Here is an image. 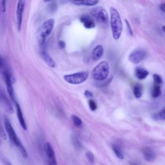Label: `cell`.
I'll use <instances>...</instances> for the list:
<instances>
[{
	"label": "cell",
	"mask_w": 165,
	"mask_h": 165,
	"mask_svg": "<svg viewBox=\"0 0 165 165\" xmlns=\"http://www.w3.org/2000/svg\"><path fill=\"white\" fill-rule=\"evenodd\" d=\"M4 125H5L6 134L9 137V139H10V140L11 141V142L15 146H16V147L17 148L18 150H19V151L20 152V153H21L24 158H28V154H27V152L23 144H22L19 137H18V136L17 135V134L15 132L11 121H9L8 119L6 117H5L4 120Z\"/></svg>",
	"instance_id": "cell-1"
},
{
	"label": "cell",
	"mask_w": 165,
	"mask_h": 165,
	"mask_svg": "<svg viewBox=\"0 0 165 165\" xmlns=\"http://www.w3.org/2000/svg\"><path fill=\"white\" fill-rule=\"evenodd\" d=\"M111 27L113 38L116 40L120 38L123 31V23L120 13L116 8L111 7Z\"/></svg>",
	"instance_id": "cell-2"
},
{
	"label": "cell",
	"mask_w": 165,
	"mask_h": 165,
	"mask_svg": "<svg viewBox=\"0 0 165 165\" xmlns=\"http://www.w3.org/2000/svg\"><path fill=\"white\" fill-rule=\"evenodd\" d=\"M55 25V20L50 18L44 21L40 26L38 33V41L40 47H44L47 38L52 33Z\"/></svg>",
	"instance_id": "cell-3"
},
{
	"label": "cell",
	"mask_w": 165,
	"mask_h": 165,
	"mask_svg": "<svg viewBox=\"0 0 165 165\" xmlns=\"http://www.w3.org/2000/svg\"><path fill=\"white\" fill-rule=\"evenodd\" d=\"M109 72L108 63L106 61H102L94 67L92 72V76L96 81H103L108 78Z\"/></svg>",
	"instance_id": "cell-4"
},
{
	"label": "cell",
	"mask_w": 165,
	"mask_h": 165,
	"mask_svg": "<svg viewBox=\"0 0 165 165\" xmlns=\"http://www.w3.org/2000/svg\"><path fill=\"white\" fill-rule=\"evenodd\" d=\"M88 72L82 71L74 73L72 74H67L63 76L64 79L68 83L71 85H79L84 82L88 78Z\"/></svg>",
	"instance_id": "cell-5"
},
{
	"label": "cell",
	"mask_w": 165,
	"mask_h": 165,
	"mask_svg": "<svg viewBox=\"0 0 165 165\" xmlns=\"http://www.w3.org/2000/svg\"><path fill=\"white\" fill-rule=\"evenodd\" d=\"M92 17L100 23H105L108 21V15L105 8L101 7H97L90 11Z\"/></svg>",
	"instance_id": "cell-6"
},
{
	"label": "cell",
	"mask_w": 165,
	"mask_h": 165,
	"mask_svg": "<svg viewBox=\"0 0 165 165\" xmlns=\"http://www.w3.org/2000/svg\"><path fill=\"white\" fill-rule=\"evenodd\" d=\"M26 2L24 0H20L17 2L16 7V22L17 31L20 32L23 23V16L24 9L25 7Z\"/></svg>",
	"instance_id": "cell-7"
},
{
	"label": "cell",
	"mask_w": 165,
	"mask_h": 165,
	"mask_svg": "<svg viewBox=\"0 0 165 165\" xmlns=\"http://www.w3.org/2000/svg\"><path fill=\"white\" fill-rule=\"evenodd\" d=\"M44 151L47 155L48 165H58L54 150L50 143H46L44 145Z\"/></svg>",
	"instance_id": "cell-8"
},
{
	"label": "cell",
	"mask_w": 165,
	"mask_h": 165,
	"mask_svg": "<svg viewBox=\"0 0 165 165\" xmlns=\"http://www.w3.org/2000/svg\"><path fill=\"white\" fill-rule=\"evenodd\" d=\"M0 104L4 108L5 111L9 114H14V109L12 104L11 103L10 100L5 95L4 91L0 89Z\"/></svg>",
	"instance_id": "cell-9"
},
{
	"label": "cell",
	"mask_w": 165,
	"mask_h": 165,
	"mask_svg": "<svg viewBox=\"0 0 165 165\" xmlns=\"http://www.w3.org/2000/svg\"><path fill=\"white\" fill-rule=\"evenodd\" d=\"M146 52L143 50H136L128 56V60L134 64H138L146 57Z\"/></svg>",
	"instance_id": "cell-10"
},
{
	"label": "cell",
	"mask_w": 165,
	"mask_h": 165,
	"mask_svg": "<svg viewBox=\"0 0 165 165\" xmlns=\"http://www.w3.org/2000/svg\"><path fill=\"white\" fill-rule=\"evenodd\" d=\"M41 48V56L45 63L47 64V65L52 68H56L57 64L53 58L50 56L49 54L47 52V51L45 49V47H42Z\"/></svg>",
	"instance_id": "cell-11"
},
{
	"label": "cell",
	"mask_w": 165,
	"mask_h": 165,
	"mask_svg": "<svg viewBox=\"0 0 165 165\" xmlns=\"http://www.w3.org/2000/svg\"><path fill=\"white\" fill-rule=\"evenodd\" d=\"M14 103V105H15V107H16V111L17 120H18V121H19V123H20V126H21V128H23V129L24 130H27V126H26V123L21 108L20 104L18 103V102L17 101Z\"/></svg>",
	"instance_id": "cell-12"
},
{
	"label": "cell",
	"mask_w": 165,
	"mask_h": 165,
	"mask_svg": "<svg viewBox=\"0 0 165 165\" xmlns=\"http://www.w3.org/2000/svg\"><path fill=\"white\" fill-rule=\"evenodd\" d=\"M80 21L82 24H83L85 28L88 29H93L96 26V23L94 22L93 17L90 16L85 15L81 16L80 18Z\"/></svg>",
	"instance_id": "cell-13"
},
{
	"label": "cell",
	"mask_w": 165,
	"mask_h": 165,
	"mask_svg": "<svg viewBox=\"0 0 165 165\" xmlns=\"http://www.w3.org/2000/svg\"><path fill=\"white\" fill-rule=\"evenodd\" d=\"M143 154L144 159L148 162H152L156 158V154L150 147H144L143 148Z\"/></svg>",
	"instance_id": "cell-14"
},
{
	"label": "cell",
	"mask_w": 165,
	"mask_h": 165,
	"mask_svg": "<svg viewBox=\"0 0 165 165\" xmlns=\"http://www.w3.org/2000/svg\"><path fill=\"white\" fill-rule=\"evenodd\" d=\"M103 52H104V49L103 46L101 45H97L96 47L94 49L93 51H92V58L94 61H97L98 59H99L103 56Z\"/></svg>",
	"instance_id": "cell-15"
},
{
	"label": "cell",
	"mask_w": 165,
	"mask_h": 165,
	"mask_svg": "<svg viewBox=\"0 0 165 165\" xmlns=\"http://www.w3.org/2000/svg\"><path fill=\"white\" fill-rule=\"evenodd\" d=\"M72 3L76 5H83V6H94L96 5L99 2L97 0H80V1H72Z\"/></svg>",
	"instance_id": "cell-16"
},
{
	"label": "cell",
	"mask_w": 165,
	"mask_h": 165,
	"mask_svg": "<svg viewBox=\"0 0 165 165\" xmlns=\"http://www.w3.org/2000/svg\"><path fill=\"white\" fill-rule=\"evenodd\" d=\"M149 72L144 68L137 67L135 68V76L139 80H143L147 78Z\"/></svg>",
	"instance_id": "cell-17"
},
{
	"label": "cell",
	"mask_w": 165,
	"mask_h": 165,
	"mask_svg": "<svg viewBox=\"0 0 165 165\" xmlns=\"http://www.w3.org/2000/svg\"><path fill=\"white\" fill-rule=\"evenodd\" d=\"M112 148L114 153L116 154V155L119 159H124V155H123L121 148H120V146L117 145L116 144H112Z\"/></svg>",
	"instance_id": "cell-18"
},
{
	"label": "cell",
	"mask_w": 165,
	"mask_h": 165,
	"mask_svg": "<svg viewBox=\"0 0 165 165\" xmlns=\"http://www.w3.org/2000/svg\"><path fill=\"white\" fill-rule=\"evenodd\" d=\"M143 94V87L140 84H137L134 88V94L136 98H140Z\"/></svg>",
	"instance_id": "cell-19"
},
{
	"label": "cell",
	"mask_w": 165,
	"mask_h": 165,
	"mask_svg": "<svg viewBox=\"0 0 165 165\" xmlns=\"http://www.w3.org/2000/svg\"><path fill=\"white\" fill-rule=\"evenodd\" d=\"M161 94V90L159 85H154L152 90V96L154 98H157L160 96Z\"/></svg>",
	"instance_id": "cell-20"
},
{
	"label": "cell",
	"mask_w": 165,
	"mask_h": 165,
	"mask_svg": "<svg viewBox=\"0 0 165 165\" xmlns=\"http://www.w3.org/2000/svg\"><path fill=\"white\" fill-rule=\"evenodd\" d=\"M71 117H72V120L73 121V123H74V125L76 127H81L82 126V122L81 119L78 116H77L76 115H72Z\"/></svg>",
	"instance_id": "cell-21"
},
{
	"label": "cell",
	"mask_w": 165,
	"mask_h": 165,
	"mask_svg": "<svg viewBox=\"0 0 165 165\" xmlns=\"http://www.w3.org/2000/svg\"><path fill=\"white\" fill-rule=\"evenodd\" d=\"M153 81L155 82V85H161L163 83L162 78L159 74H153Z\"/></svg>",
	"instance_id": "cell-22"
},
{
	"label": "cell",
	"mask_w": 165,
	"mask_h": 165,
	"mask_svg": "<svg viewBox=\"0 0 165 165\" xmlns=\"http://www.w3.org/2000/svg\"><path fill=\"white\" fill-rule=\"evenodd\" d=\"M88 106L90 109L92 111H96L97 109V105L96 103L94 101V100L93 99H90L88 101Z\"/></svg>",
	"instance_id": "cell-23"
},
{
	"label": "cell",
	"mask_w": 165,
	"mask_h": 165,
	"mask_svg": "<svg viewBox=\"0 0 165 165\" xmlns=\"http://www.w3.org/2000/svg\"><path fill=\"white\" fill-rule=\"evenodd\" d=\"M0 137L3 140L7 139V134L5 132V130L4 129L3 126H2L1 121H0Z\"/></svg>",
	"instance_id": "cell-24"
},
{
	"label": "cell",
	"mask_w": 165,
	"mask_h": 165,
	"mask_svg": "<svg viewBox=\"0 0 165 165\" xmlns=\"http://www.w3.org/2000/svg\"><path fill=\"white\" fill-rule=\"evenodd\" d=\"M86 158L90 163L93 164L94 162V155L91 152H87L86 153Z\"/></svg>",
	"instance_id": "cell-25"
},
{
	"label": "cell",
	"mask_w": 165,
	"mask_h": 165,
	"mask_svg": "<svg viewBox=\"0 0 165 165\" xmlns=\"http://www.w3.org/2000/svg\"><path fill=\"white\" fill-rule=\"evenodd\" d=\"M158 117L160 120H165V106L158 113Z\"/></svg>",
	"instance_id": "cell-26"
},
{
	"label": "cell",
	"mask_w": 165,
	"mask_h": 165,
	"mask_svg": "<svg viewBox=\"0 0 165 165\" xmlns=\"http://www.w3.org/2000/svg\"><path fill=\"white\" fill-rule=\"evenodd\" d=\"M7 2L6 1H2L0 2V10L2 12L4 13L6 12V7H7Z\"/></svg>",
	"instance_id": "cell-27"
},
{
	"label": "cell",
	"mask_w": 165,
	"mask_h": 165,
	"mask_svg": "<svg viewBox=\"0 0 165 165\" xmlns=\"http://www.w3.org/2000/svg\"><path fill=\"white\" fill-rule=\"evenodd\" d=\"M125 23L126 25V26H127V29H128V32H129L130 35L131 36L133 35V31H132V27H131V25L129 23V21H128V20L125 19Z\"/></svg>",
	"instance_id": "cell-28"
},
{
	"label": "cell",
	"mask_w": 165,
	"mask_h": 165,
	"mask_svg": "<svg viewBox=\"0 0 165 165\" xmlns=\"http://www.w3.org/2000/svg\"><path fill=\"white\" fill-rule=\"evenodd\" d=\"M50 10L52 11H56L57 9V5L55 2H51V4L49 5Z\"/></svg>",
	"instance_id": "cell-29"
},
{
	"label": "cell",
	"mask_w": 165,
	"mask_h": 165,
	"mask_svg": "<svg viewBox=\"0 0 165 165\" xmlns=\"http://www.w3.org/2000/svg\"><path fill=\"white\" fill-rule=\"evenodd\" d=\"M84 95L87 98H92L93 97V94L91 92L88 91V90H85V93H84Z\"/></svg>",
	"instance_id": "cell-30"
},
{
	"label": "cell",
	"mask_w": 165,
	"mask_h": 165,
	"mask_svg": "<svg viewBox=\"0 0 165 165\" xmlns=\"http://www.w3.org/2000/svg\"><path fill=\"white\" fill-rule=\"evenodd\" d=\"M74 144H75V146H76V148H81V143L78 141V139H75V141H74Z\"/></svg>",
	"instance_id": "cell-31"
},
{
	"label": "cell",
	"mask_w": 165,
	"mask_h": 165,
	"mask_svg": "<svg viewBox=\"0 0 165 165\" xmlns=\"http://www.w3.org/2000/svg\"><path fill=\"white\" fill-rule=\"evenodd\" d=\"M59 46L60 47V48L61 49H63V48H65V43L63 41H61L59 42Z\"/></svg>",
	"instance_id": "cell-32"
},
{
	"label": "cell",
	"mask_w": 165,
	"mask_h": 165,
	"mask_svg": "<svg viewBox=\"0 0 165 165\" xmlns=\"http://www.w3.org/2000/svg\"><path fill=\"white\" fill-rule=\"evenodd\" d=\"M160 9L162 11L165 12V3H163L160 5Z\"/></svg>",
	"instance_id": "cell-33"
},
{
	"label": "cell",
	"mask_w": 165,
	"mask_h": 165,
	"mask_svg": "<svg viewBox=\"0 0 165 165\" xmlns=\"http://www.w3.org/2000/svg\"><path fill=\"white\" fill-rule=\"evenodd\" d=\"M162 30H163V32L165 33V26H162Z\"/></svg>",
	"instance_id": "cell-34"
},
{
	"label": "cell",
	"mask_w": 165,
	"mask_h": 165,
	"mask_svg": "<svg viewBox=\"0 0 165 165\" xmlns=\"http://www.w3.org/2000/svg\"><path fill=\"white\" fill-rule=\"evenodd\" d=\"M131 165H138V164H137L135 163H132L131 164Z\"/></svg>",
	"instance_id": "cell-35"
},
{
	"label": "cell",
	"mask_w": 165,
	"mask_h": 165,
	"mask_svg": "<svg viewBox=\"0 0 165 165\" xmlns=\"http://www.w3.org/2000/svg\"><path fill=\"white\" fill-rule=\"evenodd\" d=\"M7 165H12V164L10 163H7Z\"/></svg>",
	"instance_id": "cell-36"
},
{
	"label": "cell",
	"mask_w": 165,
	"mask_h": 165,
	"mask_svg": "<svg viewBox=\"0 0 165 165\" xmlns=\"http://www.w3.org/2000/svg\"><path fill=\"white\" fill-rule=\"evenodd\" d=\"M1 59H2V58L0 57V63H1Z\"/></svg>",
	"instance_id": "cell-37"
}]
</instances>
